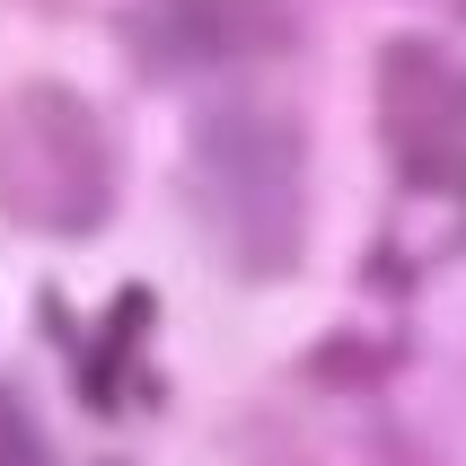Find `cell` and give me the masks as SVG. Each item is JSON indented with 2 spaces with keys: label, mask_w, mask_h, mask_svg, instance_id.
Listing matches in <instances>:
<instances>
[{
  "label": "cell",
  "mask_w": 466,
  "mask_h": 466,
  "mask_svg": "<svg viewBox=\"0 0 466 466\" xmlns=\"http://www.w3.org/2000/svg\"><path fill=\"white\" fill-rule=\"evenodd\" d=\"M0 211L18 229L88 238L115 211V141L97 106L62 79H26L0 106Z\"/></svg>",
  "instance_id": "cell-2"
},
{
  "label": "cell",
  "mask_w": 466,
  "mask_h": 466,
  "mask_svg": "<svg viewBox=\"0 0 466 466\" xmlns=\"http://www.w3.org/2000/svg\"><path fill=\"white\" fill-rule=\"evenodd\" d=\"M0 466H53L35 441V414L18 405V388H0Z\"/></svg>",
  "instance_id": "cell-5"
},
{
  "label": "cell",
  "mask_w": 466,
  "mask_h": 466,
  "mask_svg": "<svg viewBox=\"0 0 466 466\" xmlns=\"http://www.w3.org/2000/svg\"><path fill=\"white\" fill-rule=\"evenodd\" d=\"M150 317H158V299L132 282L124 299H115V317H106V335H88V361H79V396H88L97 414H115V361H124V343L141 335Z\"/></svg>",
  "instance_id": "cell-4"
},
{
  "label": "cell",
  "mask_w": 466,
  "mask_h": 466,
  "mask_svg": "<svg viewBox=\"0 0 466 466\" xmlns=\"http://www.w3.org/2000/svg\"><path fill=\"white\" fill-rule=\"evenodd\" d=\"M185 185L203 203L211 247L229 256V273L247 282H273L299 264L309 247V158H299V115L256 97H229L194 115V158H185Z\"/></svg>",
  "instance_id": "cell-1"
},
{
  "label": "cell",
  "mask_w": 466,
  "mask_h": 466,
  "mask_svg": "<svg viewBox=\"0 0 466 466\" xmlns=\"http://www.w3.org/2000/svg\"><path fill=\"white\" fill-rule=\"evenodd\" d=\"M379 132L405 185L466 194V62L431 35H388L379 45Z\"/></svg>",
  "instance_id": "cell-3"
}]
</instances>
